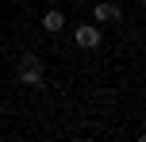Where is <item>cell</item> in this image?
<instances>
[{"instance_id":"cell-4","label":"cell","mask_w":146,"mask_h":142,"mask_svg":"<svg viewBox=\"0 0 146 142\" xmlns=\"http://www.w3.org/2000/svg\"><path fill=\"white\" fill-rule=\"evenodd\" d=\"M115 15H119V8H115V4H96L92 19H96V23H108V19H115Z\"/></svg>"},{"instance_id":"cell-2","label":"cell","mask_w":146,"mask_h":142,"mask_svg":"<svg viewBox=\"0 0 146 142\" xmlns=\"http://www.w3.org/2000/svg\"><path fill=\"white\" fill-rule=\"evenodd\" d=\"M73 38H77V46H85V50H96V46H100V27H96V23H81Z\"/></svg>"},{"instance_id":"cell-1","label":"cell","mask_w":146,"mask_h":142,"mask_svg":"<svg viewBox=\"0 0 146 142\" xmlns=\"http://www.w3.org/2000/svg\"><path fill=\"white\" fill-rule=\"evenodd\" d=\"M19 81L31 85V89L42 85V61H38V54H23V61H19Z\"/></svg>"},{"instance_id":"cell-3","label":"cell","mask_w":146,"mask_h":142,"mask_svg":"<svg viewBox=\"0 0 146 142\" xmlns=\"http://www.w3.org/2000/svg\"><path fill=\"white\" fill-rule=\"evenodd\" d=\"M62 27H66V15H62L58 8H54V12H46V15H42V31H50V35H58Z\"/></svg>"}]
</instances>
